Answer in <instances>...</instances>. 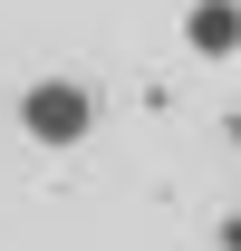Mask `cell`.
I'll list each match as a JSON object with an SVG mask.
<instances>
[{
    "instance_id": "2",
    "label": "cell",
    "mask_w": 241,
    "mask_h": 251,
    "mask_svg": "<svg viewBox=\"0 0 241 251\" xmlns=\"http://www.w3.org/2000/svg\"><path fill=\"white\" fill-rule=\"evenodd\" d=\"M183 39H193L203 58H222V49H241V10H232V0H193V20H183Z\"/></svg>"
},
{
    "instance_id": "1",
    "label": "cell",
    "mask_w": 241,
    "mask_h": 251,
    "mask_svg": "<svg viewBox=\"0 0 241 251\" xmlns=\"http://www.w3.org/2000/svg\"><path fill=\"white\" fill-rule=\"evenodd\" d=\"M96 126V87L87 77H29L20 87V135L29 145H77Z\"/></svg>"
}]
</instances>
